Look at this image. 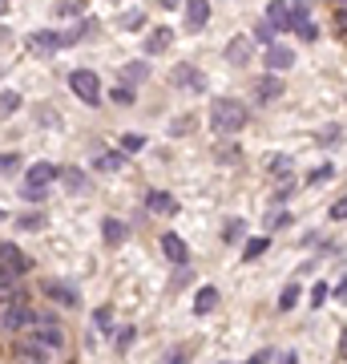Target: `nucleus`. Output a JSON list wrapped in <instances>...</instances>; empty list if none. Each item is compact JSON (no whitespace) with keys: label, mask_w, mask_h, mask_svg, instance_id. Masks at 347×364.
<instances>
[{"label":"nucleus","mask_w":347,"mask_h":364,"mask_svg":"<svg viewBox=\"0 0 347 364\" xmlns=\"http://www.w3.org/2000/svg\"><path fill=\"white\" fill-rule=\"evenodd\" d=\"M275 37H279V33H275V28H270L267 21H263V25L255 28V41H258V45H275Z\"/></svg>","instance_id":"obj_34"},{"label":"nucleus","mask_w":347,"mask_h":364,"mask_svg":"<svg viewBox=\"0 0 347 364\" xmlns=\"http://www.w3.org/2000/svg\"><path fill=\"white\" fill-rule=\"evenodd\" d=\"M121 77H126V81H145V77H150V65H145V61L126 65V69H121Z\"/></svg>","instance_id":"obj_28"},{"label":"nucleus","mask_w":347,"mask_h":364,"mask_svg":"<svg viewBox=\"0 0 347 364\" xmlns=\"http://www.w3.org/2000/svg\"><path fill=\"white\" fill-rule=\"evenodd\" d=\"M291 28H295L303 41H315V37H319V28H315V21H311V16H307V21H291Z\"/></svg>","instance_id":"obj_26"},{"label":"nucleus","mask_w":347,"mask_h":364,"mask_svg":"<svg viewBox=\"0 0 347 364\" xmlns=\"http://www.w3.org/2000/svg\"><path fill=\"white\" fill-rule=\"evenodd\" d=\"M57 178H65V186L69 191H89V178H85V170H57Z\"/></svg>","instance_id":"obj_19"},{"label":"nucleus","mask_w":347,"mask_h":364,"mask_svg":"<svg viewBox=\"0 0 347 364\" xmlns=\"http://www.w3.org/2000/svg\"><path fill=\"white\" fill-rule=\"evenodd\" d=\"M145 207L154 210V215H178V198L166 195V191H150L145 195Z\"/></svg>","instance_id":"obj_9"},{"label":"nucleus","mask_w":347,"mask_h":364,"mask_svg":"<svg viewBox=\"0 0 347 364\" xmlns=\"http://www.w3.org/2000/svg\"><path fill=\"white\" fill-rule=\"evenodd\" d=\"M267 235H258V239H246V247H243V259H258V255H263V251H267Z\"/></svg>","instance_id":"obj_23"},{"label":"nucleus","mask_w":347,"mask_h":364,"mask_svg":"<svg viewBox=\"0 0 347 364\" xmlns=\"http://www.w3.org/2000/svg\"><path fill=\"white\" fill-rule=\"evenodd\" d=\"M0 267H4V272H13V275H25L28 272V259L13 247V243H0Z\"/></svg>","instance_id":"obj_7"},{"label":"nucleus","mask_w":347,"mask_h":364,"mask_svg":"<svg viewBox=\"0 0 347 364\" xmlns=\"http://www.w3.org/2000/svg\"><path fill=\"white\" fill-rule=\"evenodd\" d=\"M53 178H57V166H53V162H37V166H28L25 182H21V195H25L28 203H37V198L49 195Z\"/></svg>","instance_id":"obj_3"},{"label":"nucleus","mask_w":347,"mask_h":364,"mask_svg":"<svg viewBox=\"0 0 347 364\" xmlns=\"http://www.w3.org/2000/svg\"><path fill=\"white\" fill-rule=\"evenodd\" d=\"M226 61H231V65H246V61H250V37H234L231 45H226Z\"/></svg>","instance_id":"obj_16"},{"label":"nucleus","mask_w":347,"mask_h":364,"mask_svg":"<svg viewBox=\"0 0 347 364\" xmlns=\"http://www.w3.org/2000/svg\"><path fill=\"white\" fill-rule=\"evenodd\" d=\"M343 215H347V203H343V198H339V203H335V207H331V219L339 223V219H343Z\"/></svg>","instance_id":"obj_44"},{"label":"nucleus","mask_w":347,"mask_h":364,"mask_svg":"<svg viewBox=\"0 0 347 364\" xmlns=\"http://www.w3.org/2000/svg\"><path fill=\"white\" fill-rule=\"evenodd\" d=\"M126 166V154L121 150H105L101 158H97V170H121Z\"/></svg>","instance_id":"obj_22"},{"label":"nucleus","mask_w":347,"mask_h":364,"mask_svg":"<svg viewBox=\"0 0 347 364\" xmlns=\"http://www.w3.org/2000/svg\"><path fill=\"white\" fill-rule=\"evenodd\" d=\"M162 251H166V259L178 263V267L190 259V251H186V243H182L178 235H162Z\"/></svg>","instance_id":"obj_14"},{"label":"nucleus","mask_w":347,"mask_h":364,"mask_svg":"<svg viewBox=\"0 0 347 364\" xmlns=\"http://www.w3.org/2000/svg\"><path fill=\"white\" fill-rule=\"evenodd\" d=\"M339 134H343L339 126H331V130H323V142H339Z\"/></svg>","instance_id":"obj_46"},{"label":"nucleus","mask_w":347,"mask_h":364,"mask_svg":"<svg viewBox=\"0 0 347 364\" xmlns=\"http://www.w3.org/2000/svg\"><path fill=\"white\" fill-rule=\"evenodd\" d=\"M28 49L40 53V57H49V53H57L61 45H57V33H49V28H40V33H33L28 37Z\"/></svg>","instance_id":"obj_13"},{"label":"nucleus","mask_w":347,"mask_h":364,"mask_svg":"<svg viewBox=\"0 0 347 364\" xmlns=\"http://www.w3.org/2000/svg\"><path fill=\"white\" fill-rule=\"evenodd\" d=\"M129 344H133V328H121V332H117V352H126Z\"/></svg>","instance_id":"obj_38"},{"label":"nucleus","mask_w":347,"mask_h":364,"mask_svg":"<svg viewBox=\"0 0 347 364\" xmlns=\"http://www.w3.org/2000/svg\"><path fill=\"white\" fill-rule=\"evenodd\" d=\"M210 21V0H186V28H202Z\"/></svg>","instance_id":"obj_10"},{"label":"nucleus","mask_w":347,"mask_h":364,"mask_svg":"<svg viewBox=\"0 0 347 364\" xmlns=\"http://www.w3.org/2000/svg\"><path fill=\"white\" fill-rule=\"evenodd\" d=\"M299 304V284H291V287H283V296H279V312H291Z\"/></svg>","instance_id":"obj_27"},{"label":"nucleus","mask_w":347,"mask_h":364,"mask_svg":"<svg viewBox=\"0 0 347 364\" xmlns=\"http://www.w3.org/2000/svg\"><path fill=\"white\" fill-rule=\"evenodd\" d=\"M16 109H21V93H0V122H4V117H13Z\"/></svg>","instance_id":"obj_21"},{"label":"nucleus","mask_w":347,"mask_h":364,"mask_svg":"<svg viewBox=\"0 0 347 364\" xmlns=\"http://www.w3.org/2000/svg\"><path fill=\"white\" fill-rule=\"evenodd\" d=\"M166 364H190V352H182V348H178V352H174V356H170Z\"/></svg>","instance_id":"obj_45"},{"label":"nucleus","mask_w":347,"mask_h":364,"mask_svg":"<svg viewBox=\"0 0 347 364\" xmlns=\"http://www.w3.org/2000/svg\"><path fill=\"white\" fill-rule=\"evenodd\" d=\"M178 81H186V85H194V90H206V77H198L190 65H182V69H178Z\"/></svg>","instance_id":"obj_30"},{"label":"nucleus","mask_w":347,"mask_h":364,"mask_svg":"<svg viewBox=\"0 0 347 364\" xmlns=\"http://www.w3.org/2000/svg\"><path fill=\"white\" fill-rule=\"evenodd\" d=\"M69 90L77 93L85 105L101 102V81H97V73H89V69H73V73H69Z\"/></svg>","instance_id":"obj_5"},{"label":"nucleus","mask_w":347,"mask_h":364,"mask_svg":"<svg viewBox=\"0 0 347 364\" xmlns=\"http://www.w3.org/2000/svg\"><path fill=\"white\" fill-rule=\"evenodd\" d=\"M0 13H9V0H0Z\"/></svg>","instance_id":"obj_49"},{"label":"nucleus","mask_w":347,"mask_h":364,"mask_svg":"<svg viewBox=\"0 0 347 364\" xmlns=\"http://www.w3.org/2000/svg\"><path fill=\"white\" fill-rule=\"evenodd\" d=\"M279 93H283V81L275 77V73H267V77L258 81V97H263V102H275Z\"/></svg>","instance_id":"obj_20"},{"label":"nucleus","mask_w":347,"mask_h":364,"mask_svg":"<svg viewBox=\"0 0 347 364\" xmlns=\"http://www.w3.org/2000/svg\"><path fill=\"white\" fill-rule=\"evenodd\" d=\"M21 227L25 231H40L45 227V215H21Z\"/></svg>","instance_id":"obj_36"},{"label":"nucleus","mask_w":347,"mask_h":364,"mask_svg":"<svg viewBox=\"0 0 347 364\" xmlns=\"http://www.w3.org/2000/svg\"><path fill=\"white\" fill-rule=\"evenodd\" d=\"M214 154H219V162H226V166H231V162H238V158H243V150H238V146H219Z\"/></svg>","instance_id":"obj_33"},{"label":"nucleus","mask_w":347,"mask_h":364,"mask_svg":"<svg viewBox=\"0 0 347 364\" xmlns=\"http://www.w3.org/2000/svg\"><path fill=\"white\" fill-rule=\"evenodd\" d=\"M170 41H174V28H150V37H145V53H166Z\"/></svg>","instance_id":"obj_17"},{"label":"nucleus","mask_w":347,"mask_h":364,"mask_svg":"<svg viewBox=\"0 0 347 364\" xmlns=\"http://www.w3.org/2000/svg\"><path fill=\"white\" fill-rule=\"evenodd\" d=\"M93 324H97V332H114V308H97Z\"/></svg>","instance_id":"obj_25"},{"label":"nucleus","mask_w":347,"mask_h":364,"mask_svg":"<svg viewBox=\"0 0 347 364\" xmlns=\"http://www.w3.org/2000/svg\"><path fill=\"white\" fill-rule=\"evenodd\" d=\"M85 28H89V21H81V25H73V28H65V33H57V45H73V41H81V37H85Z\"/></svg>","instance_id":"obj_24"},{"label":"nucleus","mask_w":347,"mask_h":364,"mask_svg":"<svg viewBox=\"0 0 347 364\" xmlns=\"http://www.w3.org/2000/svg\"><path fill=\"white\" fill-rule=\"evenodd\" d=\"M138 150H145V138L142 134H126L121 138V154H138Z\"/></svg>","instance_id":"obj_29"},{"label":"nucleus","mask_w":347,"mask_h":364,"mask_svg":"<svg viewBox=\"0 0 347 364\" xmlns=\"http://www.w3.org/2000/svg\"><path fill=\"white\" fill-rule=\"evenodd\" d=\"M270 170H275V174H291V162H287V154H275Z\"/></svg>","instance_id":"obj_39"},{"label":"nucleus","mask_w":347,"mask_h":364,"mask_svg":"<svg viewBox=\"0 0 347 364\" xmlns=\"http://www.w3.org/2000/svg\"><path fill=\"white\" fill-rule=\"evenodd\" d=\"M335 9H343V0H335Z\"/></svg>","instance_id":"obj_50"},{"label":"nucleus","mask_w":347,"mask_h":364,"mask_svg":"<svg viewBox=\"0 0 347 364\" xmlns=\"http://www.w3.org/2000/svg\"><path fill=\"white\" fill-rule=\"evenodd\" d=\"M117 25H121V28H142L145 25V13H142V9H133V13H126Z\"/></svg>","instance_id":"obj_31"},{"label":"nucleus","mask_w":347,"mask_h":364,"mask_svg":"<svg viewBox=\"0 0 347 364\" xmlns=\"http://www.w3.org/2000/svg\"><path fill=\"white\" fill-rule=\"evenodd\" d=\"M101 239L109 243V247H121V243L129 239V227H126L121 219H105V223H101Z\"/></svg>","instance_id":"obj_11"},{"label":"nucleus","mask_w":347,"mask_h":364,"mask_svg":"<svg viewBox=\"0 0 347 364\" xmlns=\"http://www.w3.org/2000/svg\"><path fill=\"white\" fill-rule=\"evenodd\" d=\"M327 287H331V284H315V287H311V304H315V308H323V299H327Z\"/></svg>","instance_id":"obj_37"},{"label":"nucleus","mask_w":347,"mask_h":364,"mask_svg":"<svg viewBox=\"0 0 347 364\" xmlns=\"http://www.w3.org/2000/svg\"><path fill=\"white\" fill-rule=\"evenodd\" d=\"M45 296L49 299H57V304H65V308H77L81 304V296L73 291L69 284H61V279H53V284H45Z\"/></svg>","instance_id":"obj_8"},{"label":"nucleus","mask_w":347,"mask_h":364,"mask_svg":"<svg viewBox=\"0 0 347 364\" xmlns=\"http://www.w3.org/2000/svg\"><path fill=\"white\" fill-rule=\"evenodd\" d=\"M343 25H347V16H343V9H335V37H343Z\"/></svg>","instance_id":"obj_42"},{"label":"nucleus","mask_w":347,"mask_h":364,"mask_svg":"<svg viewBox=\"0 0 347 364\" xmlns=\"http://www.w3.org/2000/svg\"><path fill=\"white\" fill-rule=\"evenodd\" d=\"M77 9H81L77 0H61V4H57V9H53V13H57V16H65V13H77Z\"/></svg>","instance_id":"obj_40"},{"label":"nucleus","mask_w":347,"mask_h":364,"mask_svg":"<svg viewBox=\"0 0 347 364\" xmlns=\"http://www.w3.org/2000/svg\"><path fill=\"white\" fill-rule=\"evenodd\" d=\"M222 235H226V243H234V239H243V235H246V223L243 219H231Z\"/></svg>","instance_id":"obj_32"},{"label":"nucleus","mask_w":347,"mask_h":364,"mask_svg":"<svg viewBox=\"0 0 347 364\" xmlns=\"http://www.w3.org/2000/svg\"><path fill=\"white\" fill-rule=\"evenodd\" d=\"M327 178H331V166H319L315 174H311V182H327Z\"/></svg>","instance_id":"obj_43"},{"label":"nucleus","mask_w":347,"mask_h":364,"mask_svg":"<svg viewBox=\"0 0 347 364\" xmlns=\"http://www.w3.org/2000/svg\"><path fill=\"white\" fill-rule=\"evenodd\" d=\"M16 296H21V275H13V272L0 267V299L9 304V299H16Z\"/></svg>","instance_id":"obj_18"},{"label":"nucleus","mask_w":347,"mask_h":364,"mask_svg":"<svg viewBox=\"0 0 347 364\" xmlns=\"http://www.w3.org/2000/svg\"><path fill=\"white\" fill-rule=\"evenodd\" d=\"M291 65H295V53L287 49V45H279V41H275V45H267V69L275 73V77H279L283 69H291Z\"/></svg>","instance_id":"obj_6"},{"label":"nucleus","mask_w":347,"mask_h":364,"mask_svg":"<svg viewBox=\"0 0 347 364\" xmlns=\"http://www.w3.org/2000/svg\"><path fill=\"white\" fill-rule=\"evenodd\" d=\"M250 122V109H246L243 102H234V97H214V105H210V126L219 134H238Z\"/></svg>","instance_id":"obj_1"},{"label":"nucleus","mask_w":347,"mask_h":364,"mask_svg":"<svg viewBox=\"0 0 347 364\" xmlns=\"http://www.w3.org/2000/svg\"><path fill=\"white\" fill-rule=\"evenodd\" d=\"M182 0H162V9H178Z\"/></svg>","instance_id":"obj_48"},{"label":"nucleus","mask_w":347,"mask_h":364,"mask_svg":"<svg viewBox=\"0 0 347 364\" xmlns=\"http://www.w3.org/2000/svg\"><path fill=\"white\" fill-rule=\"evenodd\" d=\"M267 25L275 28V33L291 28V13H287V4H283V0H270V4H267Z\"/></svg>","instance_id":"obj_12"},{"label":"nucleus","mask_w":347,"mask_h":364,"mask_svg":"<svg viewBox=\"0 0 347 364\" xmlns=\"http://www.w3.org/2000/svg\"><path fill=\"white\" fill-rule=\"evenodd\" d=\"M214 308H219V287L202 284V287H198V296H194V312L206 316V312H214Z\"/></svg>","instance_id":"obj_15"},{"label":"nucleus","mask_w":347,"mask_h":364,"mask_svg":"<svg viewBox=\"0 0 347 364\" xmlns=\"http://www.w3.org/2000/svg\"><path fill=\"white\" fill-rule=\"evenodd\" d=\"M28 324H37V312L25 304V296L9 299L4 312H0V328H4V332H25Z\"/></svg>","instance_id":"obj_4"},{"label":"nucleus","mask_w":347,"mask_h":364,"mask_svg":"<svg viewBox=\"0 0 347 364\" xmlns=\"http://www.w3.org/2000/svg\"><path fill=\"white\" fill-rule=\"evenodd\" d=\"M21 166V154H0V174H13Z\"/></svg>","instance_id":"obj_35"},{"label":"nucleus","mask_w":347,"mask_h":364,"mask_svg":"<svg viewBox=\"0 0 347 364\" xmlns=\"http://www.w3.org/2000/svg\"><path fill=\"white\" fill-rule=\"evenodd\" d=\"M114 102H121V105H129V102H133V93H129V90H126V85H117V90H114Z\"/></svg>","instance_id":"obj_41"},{"label":"nucleus","mask_w":347,"mask_h":364,"mask_svg":"<svg viewBox=\"0 0 347 364\" xmlns=\"http://www.w3.org/2000/svg\"><path fill=\"white\" fill-rule=\"evenodd\" d=\"M246 364H270V352H258V356H250Z\"/></svg>","instance_id":"obj_47"},{"label":"nucleus","mask_w":347,"mask_h":364,"mask_svg":"<svg viewBox=\"0 0 347 364\" xmlns=\"http://www.w3.org/2000/svg\"><path fill=\"white\" fill-rule=\"evenodd\" d=\"M16 344H25V348H45V352H61L65 348V332L53 324V320L37 316V324H28L25 336L16 340Z\"/></svg>","instance_id":"obj_2"}]
</instances>
